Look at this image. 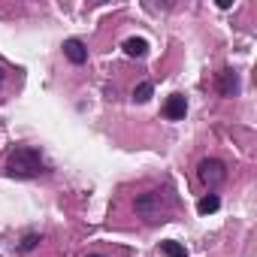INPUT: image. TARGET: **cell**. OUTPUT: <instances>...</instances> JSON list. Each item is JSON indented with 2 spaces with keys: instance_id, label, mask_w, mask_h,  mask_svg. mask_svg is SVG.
Here are the masks:
<instances>
[{
  "instance_id": "obj_1",
  "label": "cell",
  "mask_w": 257,
  "mask_h": 257,
  "mask_svg": "<svg viewBox=\"0 0 257 257\" xmlns=\"http://www.w3.org/2000/svg\"><path fill=\"white\" fill-rule=\"evenodd\" d=\"M43 173V155L34 146H19L7 158V176L10 179H34Z\"/></svg>"
},
{
  "instance_id": "obj_2",
  "label": "cell",
  "mask_w": 257,
  "mask_h": 257,
  "mask_svg": "<svg viewBox=\"0 0 257 257\" xmlns=\"http://www.w3.org/2000/svg\"><path fill=\"white\" fill-rule=\"evenodd\" d=\"M137 212L146 218V221H158L161 212H164V194L161 191H149L137 200Z\"/></svg>"
},
{
  "instance_id": "obj_3",
  "label": "cell",
  "mask_w": 257,
  "mask_h": 257,
  "mask_svg": "<svg viewBox=\"0 0 257 257\" xmlns=\"http://www.w3.org/2000/svg\"><path fill=\"white\" fill-rule=\"evenodd\" d=\"M197 176H200V182H203V185H209V188H218V185L227 179V170H224V164H221V161H215V158H206V161L200 164Z\"/></svg>"
},
{
  "instance_id": "obj_4",
  "label": "cell",
  "mask_w": 257,
  "mask_h": 257,
  "mask_svg": "<svg viewBox=\"0 0 257 257\" xmlns=\"http://www.w3.org/2000/svg\"><path fill=\"white\" fill-rule=\"evenodd\" d=\"M215 88H218L221 97H236V94H239V76H236L233 70H221Z\"/></svg>"
},
{
  "instance_id": "obj_5",
  "label": "cell",
  "mask_w": 257,
  "mask_h": 257,
  "mask_svg": "<svg viewBox=\"0 0 257 257\" xmlns=\"http://www.w3.org/2000/svg\"><path fill=\"white\" fill-rule=\"evenodd\" d=\"M185 112H188V100H185L182 94H173V97L167 100V106H164V115H167L170 121H182Z\"/></svg>"
},
{
  "instance_id": "obj_6",
  "label": "cell",
  "mask_w": 257,
  "mask_h": 257,
  "mask_svg": "<svg viewBox=\"0 0 257 257\" xmlns=\"http://www.w3.org/2000/svg\"><path fill=\"white\" fill-rule=\"evenodd\" d=\"M64 55H67L73 64H85V61H88V49L82 46V40H67V43H64Z\"/></svg>"
},
{
  "instance_id": "obj_7",
  "label": "cell",
  "mask_w": 257,
  "mask_h": 257,
  "mask_svg": "<svg viewBox=\"0 0 257 257\" xmlns=\"http://www.w3.org/2000/svg\"><path fill=\"white\" fill-rule=\"evenodd\" d=\"M124 52L131 55V58H143L149 52V43L143 37H131V40H124Z\"/></svg>"
},
{
  "instance_id": "obj_8",
  "label": "cell",
  "mask_w": 257,
  "mask_h": 257,
  "mask_svg": "<svg viewBox=\"0 0 257 257\" xmlns=\"http://www.w3.org/2000/svg\"><path fill=\"white\" fill-rule=\"evenodd\" d=\"M161 251H164V257H188L185 245H182V242H173V239L161 242Z\"/></svg>"
},
{
  "instance_id": "obj_9",
  "label": "cell",
  "mask_w": 257,
  "mask_h": 257,
  "mask_svg": "<svg viewBox=\"0 0 257 257\" xmlns=\"http://www.w3.org/2000/svg\"><path fill=\"white\" fill-rule=\"evenodd\" d=\"M218 206H221V200H218L215 194H209V197H203V200L197 203V212H200V215H209V212H215Z\"/></svg>"
},
{
  "instance_id": "obj_10",
  "label": "cell",
  "mask_w": 257,
  "mask_h": 257,
  "mask_svg": "<svg viewBox=\"0 0 257 257\" xmlns=\"http://www.w3.org/2000/svg\"><path fill=\"white\" fill-rule=\"evenodd\" d=\"M152 91H155V88H152V82H143V85H137V91H134V100H137V103H146V100L152 97Z\"/></svg>"
},
{
  "instance_id": "obj_11",
  "label": "cell",
  "mask_w": 257,
  "mask_h": 257,
  "mask_svg": "<svg viewBox=\"0 0 257 257\" xmlns=\"http://www.w3.org/2000/svg\"><path fill=\"white\" fill-rule=\"evenodd\" d=\"M37 242H40V236H37V233H31V236H25V242H22V251H31V248L37 245Z\"/></svg>"
},
{
  "instance_id": "obj_12",
  "label": "cell",
  "mask_w": 257,
  "mask_h": 257,
  "mask_svg": "<svg viewBox=\"0 0 257 257\" xmlns=\"http://www.w3.org/2000/svg\"><path fill=\"white\" fill-rule=\"evenodd\" d=\"M0 85H4V70H0Z\"/></svg>"
},
{
  "instance_id": "obj_13",
  "label": "cell",
  "mask_w": 257,
  "mask_h": 257,
  "mask_svg": "<svg viewBox=\"0 0 257 257\" xmlns=\"http://www.w3.org/2000/svg\"><path fill=\"white\" fill-rule=\"evenodd\" d=\"M88 257H100V254H88Z\"/></svg>"
}]
</instances>
